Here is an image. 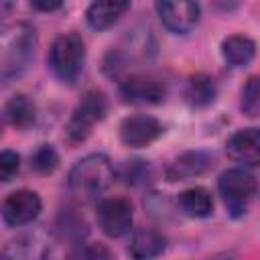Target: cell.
<instances>
[{
  "mask_svg": "<svg viewBox=\"0 0 260 260\" xmlns=\"http://www.w3.org/2000/svg\"><path fill=\"white\" fill-rule=\"evenodd\" d=\"M59 165V154L51 144H41L32 154H30V167L41 173V175H49L57 169Z\"/></svg>",
  "mask_w": 260,
  "mask_h": 260,
  "instance_id": "cell-20",
  "label": "cell"
},
{
  "mask_svg": "<svg viewBox=\"0 0 260 260\" xmlns=\"http://www.w3.org/2000/svg\"><path fill=\"white\" fill-rule=\"evenodd\" d=\"M120 177L128 183V185H140L144 181H148L150 177V167L144 162V160H128L122 171H120Z\"/></svg>",
  "mask_w": 260,
  "mask_h": 260,
  "instance_id": "cell-21",
  "label": "cell"
},
{
  "mask_svg": "<svg viewBox=\"0 0 260 260\" xmlns=\"http://www.w3.org/2000/svg\"><path fill=\"white\" fill-rule=\"evenodd\" d=\"M37 35L26 22H12L0 35V75L4 81L18 77L35 57Z\"/></svg>",
  "mask_w": 260,
  "mask_h": 260,
  "instance_id": "cell-2",
  "label": "cell"
},
{
  "mask_svg": "<svg viewBox=\"0 0 260 260\" xmlns=\"http://www.w3.org/2000/svg\"><path fill=\"white\" fill-rule=\"evenodd\" d=\"M221 57L232 67H246L256 57V43L244 35H232L221 43Z\"/></svg>",
  "mask_w": 260,
  "mask_h": 260,
  "instance_id": "cell-16",
  "label": "cell"
},
{
  "mask_svg": "<svg viewBox=\"0 0 260 260\" xmlns=\"http://www.w3.org/2000/svg\"><path fill=\"white\" fill-rule=\"evenodd\" d=\"M156 14L160 22L175 35H187L193 30L201 16V6L187 0H162L156 2Z\"/></svg>",
  "mask_w": 260,
  "mask_h": 260,
  "instance_id": "cell-7",
  "label": "cell"
},
{
  "mask_svg": "<svg viewBox=\"0 0 260 260\" xmlns=\"http://www.w3.org/2000/svg\"><path fill=\"white\" fill-rule=\"evenodd\" d=\"M75 260H108V250L102 246H87V248L79 250Z\"/></svg>",
  "mask_w": 260,
  "mask_h": 260,
  "instance_id": "cell-23",
  "label": "cell"
},
{
  "mask_svg": "<svg viewBox=\"0 0 260 260\" xmlns=\"http://www.w3.org/2000/svg\"><path fill=\"white\" fill-rule=\"evenodd\" d=\"M4 118L14 128H26L35 122V106L24 93H16L6 102Z\"/></svg>",
  "mask_w": 260,
  "mask_h": 260,
  "instance_id": "cell-18",
  "label": "cell"
},
{
  "mask_svg": "<svg viewBox=\"0 0 260 260\" xmlns=\"http://www.w3.org/2000/svg\"><path fill=\"white\" fill-rule=\"evenodd\" d=\"M162 134V124L148 114H132L120 124V140L130 148H144Z\"/></svg>",
  "mask_w": 260,
  "mask_h": 260,
  "instance_id": "cell-10",
  "label": "cell"
},
{
  "mask_svg": "<svg viewBox=\"0 0 260 260\" xmlns=\"http://www.w3.org/2000/svg\"><path fill=\"white\" fill-rule=\"evenodd\" d=\"M130 8L128 2H114V0H100V2H91L87 12H85V18H87V24L95 30H106L110 26H114L122 14Z\"/></svg>",
  "mask_w": 260,
  "mask_h": 260,
  "instance_id": "cell-14",
  "label": "cell"
},
{
  "mask_svg": "<svg viewBox=\"0 0 260 260\" xmlns=\"http://www.w3.org/2000/svg\"><path fill=\"white\" fill-rule=\"evenodd\" d=\"M228 156L242 169L260 167V128H242L225 142Z\"/></svg>",
  "mask_w": 260,
  "mask_h": 260,
  "instance_id": "cell-11",
  "label": "cell"
},
{
  "mask_svg": "<svg viewBox=\"0 0 260 260\" xmlns=\"http://www.w3.org/2000/svg\"><path fill=\"white\" fill-rule=\"evenodd\" d=\"M49 67L55 73V77H59L65 83H73L85 63V43L81 39V35L77 32H61L47 55Z\"/></svg>",
  "mask_w": 260,
  "mask_h": 260,
  "instance_id": "cell-3",
  "label": "cell"
},
{
  "mask_svg": "<svg viewBox=\"0 0 260 260\" xmlns=\"http://www.w3.org/2000/svg\"><path fill=\"white\" fill-rule=\"evenodd\" d=\"M240 110L248 118H260V75L248 77L240 93Z\"/></svg>",
  "mask_w": 260,
  "mask_h": 260,
  "instance_id": "cell-19",
  "label": "cell"
},
{
  "mask_svg": "<svg viewBox=\"0 0 260 260\" xmlns=\"http://www.w3.org/2000/svg\"><path fill=\"white\" fill-rule=\"evenodd\" d=\"M118 91L126 104H136V106L160 104L167 95L165 83L152 75H128L120 81Z\"/></svg>",
  "mask_w": 260,
  "mask_h": 260,
  "instance_id": "cell-8",
  "label": "cell"
},
{
  "mask_svg": "<svg viewBox=\"0 0 260 260\" xmlns=\"http://www.w3.org/2000/svg\"><path fill=\"white\" fill-rule=\"evenodd\" d=\"M179 207L183 209L185 215L189 217H195V219H203V217H209L211 211H213V199H211V193L203 187H191V189H185L181 195H179Z\"/></svg>",
  "mask_w": 260,
  "mask_h": 260,
  "instance_id": "cell-17",
  "label": "cell"
},
{
  "mask_svg": "<svg viewBox=\"0 0 260 260\" xmlns=\"http://www.w3.org/2000/svg\"><path fill=\"white\" fill-rule=\"evenodd\" d=\"M217 189H219V195H221L228 211L234 217H240L248 211L250 203L256 199L258 181L246 169L236 167V169H228L219 175Z\"/></svg>",
  "mask_w": 260,
  "mask_h": 260,
  "instance_id": "cell-4",
  "label": "cell"
},
{
  "mask_svg": "<svg viewBox=\"0 0 260 260\" xmlns=\"http://www.w3.org/2000/svg\"><path fill=\"white\" fill-rule=\"evenodd\" d=\"M41 197L30 189L12 191L2 203V219L10 228H20L35 221L41 213Z\"/></svg>",
  "mask_w": 260,
  "mask_h": 260,
  "instance_id": "cell-9",
  "label": "cell"
},
{
  "mask_svg": "<svg viewBox=\"0 0 260 260\" xmlns=\"http://www.w3.org/2000/svg\"><path fill=\"white\" fill-rule=\"evenodd\" d=\"M213 167V158L207 152L201 150H189L179 154L169 167H167V179L169 181H187L193 177L203 175Z\"/></svg>",
  "mask_w": 260,
  "mask_h": 260,
  "instance_id": "cell-12",
  "label": "cell"
},
{
  "mask_svg": "<svg viewBox=\"0 0 260 260\" xmlns=\"http://www.w3.org/2000/svg\"><path fill=\"white\" fill-rule=\"evenodd\" d=\"M106 110H108L106 95L102 91H87L79 100V104L75 106V110L67 122V128H65L67 142L69 144L83 142L91 134V128L104 120Z\"/></svg>",
  "mask_w": 260,
  "mask_h": 260,
  "instance_id": "cell-5",
  "label": "cell"
},
{
  "mask_svg": "<svg viewBox=\"0 0 260 260\" xmlns=\"http://www.w3.org/2000/svg\"><path fill=\"white\" fill-rule=\"evenodd\" d=\"M30 6H32L35 10H41V12H53V10L61 8L63 2H61V0H32Z\"/></svg>",
  "mask_w": 260,
  "mask_h": 260,
  "instance_id": "cell-24",
  "label": "cell"
},
{
  "mask_svg": "<svg viewBox=\"0 0 260 260\" xmlns=\"http://www.w3.org/2000/svg\"><path fill=\"white\" fill-rule=\"evenodd\" d=\"M20 169V156L14 150H2L0 154V179L8 183Z\"/></svg>",
  "mask_w": 260,
  "mask_h": 260,
  "instance_id": "cell-22",
  "label": "cell"
},
{
  "mask_svg": "<svg viewBox=\"0 0 260 260\" xmlns=\"http://www.w3.org/2000/svg\"><path fill=\"white\" fill-rule=\"evenodd\" d=\"M134 221L132 205L124 197H108L98 203V223L108 238H122Z\"/></svg>",
  "mask_w": 260,
  "mask_h": 260,
  "instance_id": "cell-6",
  "label": "cell"
},
{
  "mask_svg": "<svg viewBox=\"0 0 260 260\" xmlns=\"http://www.w3.org/2000/svg\"><path fill=\"white\" fill-rule=\"evenodd\" d=\"M116 179V169L112 160L102 152H91L79 158L69 171V191L79 201L98 199Z\"/></svg>",
  "mask_w": 260,
  "mask_h": 260,
  "instance_id": "cell-1",
  "label": "cell"
},
{
  "mask_svg": "<svg viewBox=\"0 0 260 260\" xmlns=\"http://www.w3.org/2000/svg\"><path fill=\"white\" fill-rule=\"evenodd\" d=\"M215 95H217V85H215L213 77H209L205 73H195L187 79L185 102L191 108H207L215 102Z\"/></svg>",
  "mask_w": 260,
  "mask_h": 260,
  "instance_id": "cell-15",
  "label": "cell"
},
{
  "mask_svg": "<svg viewBox=\"0 0 260 260\" xmlns=\"http://www.w3.org/2000/svg\"><path fill=\"white\" fill-rule=\"evenodd\" d=\"M167 248V238L156 230H138L130 238L128 254L134 260H152Z\"/></svg>",
  "mask_w": 260,
  "mask_h": 260,
  "instance_id": "cell-13",
  "label": "cell"
}]
</instances>
